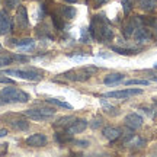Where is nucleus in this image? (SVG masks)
Here are the masks:
<instances>
[{
    "instance_id": "1a4fd4ad",
    "label": "nucleus",
    "mask_w": 157,
    "mask_h": 157,
    "mask_svg": "<svg viewBox=\"0 0 157 157\" xmlns=\"http://www.w3.org/2000/svg\"><path fill=\"white\" fill-rule=\"evenodd\" d=\"M15 61H29V57L26 56H19V54H12V52H0V67H6L10 66Z\"/></svg>"
},
{
    "instance_id": "a19ab883",
    "label": "nucleus",
    "mask_w": 157,
    "mask_h": 157,
    "mask_svg": "<svg viewBox=\"0 0 157 157\" xmlns=\"http://www.w3.org/2000/svg\"><path fill=\"white\" fill-rule=\"evenodd\" d=\"M156 103H157V98H156Z\"/></svg>"
},
{
    "instance_id": "ea45409f",
    "label": "nucleus",
    "mask_w": 157,
    "mask_h": 157,
    "mask_svg": "<svg viewBox=\"0 0 157 157\" xmlns=\"http://www.w3.org/2000/svg\"><path fill=\"white\" fill-rule=\"evenodd\" d=\"M66 2H67V3H76L77 0H66Z\"/></svg>"
},
{
    "instance_id": "f257e3e1",
    "label": "nucleus",
    "mask_w": 157,
    "mask_h": 157,
    "mask_svg": "<svg viewBox=\"0 0 157 157\" xmlns=\"http://www.w3.org/2000/svg\"><path fill=\"white\" fill-rule=\"evenodd\" d=\"M89 32L93 41L98 42H111L115 36L112 23L109 22V19L105 15H95L90 19Z\"/></svg>"
},
{
    "instance_id": "2f4dec72",
    "label": "nucleus",
    "mask_w": 157,
    "mask_h": 157,
    "mask_svg": "<svg viewBox=\"0 0 157 157\" xmlns=\"http://www.w3.org/2000/svg\"><path fill=\"white\" fill-rule=\"evenodd\" d=\"M102 125H103V119L101 117H96L90 121V128L92 129H99Z\"/></svg>"
},
{
    "instance_id": "0eeeda50",
    "label": "nucleus",
    "mask_w": 157,
    "mask_h": 157,
    "mask_svg": "<svg viewBox=\"0 0 157 157\" xmlns=\"http://www.w3.org/2000/svg\"><path fill=\"white\" fill-rule=\"evenodd\" d=\"M143 25V21H141V16H134L127 19L125 22L122 23V28H121V32L125 38H131L134 36V32L137 31L138 26Z\"/></svg>"
},
{
    "instance_id": "2eb2a0df",
    "label": "nucleus",
    "mask_w": 157,
    "mask_h": 157,
    "mask_svg": "<svg viewBox=\"0 0 157 157\" xmlns=\"http://www.w3.org/2000/svg\"><path fill=\"white\" fill-rule=\"evenodd\" d=\"M87 128V121L86 119H83V118H76L74 119V122L68 127V129H66V131H68L71 135L74 134H80V132H83L84 129Z\"/></svg>"
},
{
    "instance_id": "412c9836",
    "label": "nucleus",
    "mask_w": 157,
    "mask_h": 157,
    "mask_svg": "<svg viewBox=\"0 0 157 157\" xmlns=\"http://www.w3.org/2000/svg\"><path fill=\"white\" fill-rule=\"evenodd\" d=\"M57 12H58L64 19H68V21L74 19L76 15H77V10H76V7H73V6H60V7L57 9Z\"/></svg>"
},
{
    "instance_id": "473e14b6",
    "label": "nucleus",
    "mask_w": 157,
    "mask_h": 157,
    "mask_svg": "<svg viewBox=\"0 0 157 157\" xmlns=\"http://www.w3.org/2000/svg\"><path fill=\"white\" fill-rule=\"evenodd\" d=\"M150 83V80H143V78H132V80H127L125 84L127 86H132V84H141V86H147Z\"/></svg>"
},
{
    "instance_id": "b1692460",
    "label": "nucleus",
    "mask_w": 157,
    "mask_h": 157,
    "mask_svg": "<svg viewBox=\"0 0 157 157\" xmlns=\"http://www.w3.org/2000/svg\"><path fill=\"white\" fill-rule=\"evenodd\" d=\"M111 50L117 54H121V56H137L141 51V48H122V47H112Z\"/></svg>"
},
{
    "instance_id": "7ed1b4c3",
    "label": "nucleus",
    "mask_w": 157,
    "mask_h": 157,
    "mask_svg": "<svg viewBox=\"0 0 157 157\" xmlns=\"http://www.w3.org/2000/svg\"><path fill=\"white\" fill-rule=\"evenodd\" d=\"M96 71H98V67H95V66H89V67L68 70V71H66V73L60 74V77L66 78V80H70V82H87L90 77L95 76Z\"/></svg>"
},
{
    "instance_id": "e433bc0d",
    "label": "nucleus",
    "mask_w": 157,
    "mask_h": 157,
    "mask_svg": "<svg viewBox=\"0 0 157 157\" xmlns=\"http://www.w3.org/2000/svg\"><path fill=\"white\" fill-rule=\"evenodd\" d=\"M0 83H7V84H13V80L7 77H0Z\"/></svg>"
},
{
    "instance_id": "f03ea898",
    "label": "nucleus",
    "mask_w": 157,
    "mask_h": 157,
    "mask_svg": "<svg viewBox=\"0 0 157 157\" xmlns=\"http://www.w3.org/2000/svg\"><path fill=\"white\" fill-rule=\"evenodd\" d=\"M31 96L23 92V90L17 89L15 86H7L0 90V102L2 103H26L29 102Z\"/></svg>"
},
{
    "instance_id": "c9c22d12",
    "label": "nucleus",
    "mask_w": 157,
    "mask_h": 157,
    "mask_svg": "<svg viewBox=\"0 0 157 157\" xmlns=\"http://www.w3.org/2000/svg\"><path fill=\"white\" fill-rule=\"evenodd\" d=\"M74 144L77 147H87L90 146V143L89 141H86V140H77V141H74Z\"/></svg>"
},
{
    "instance_id": "72a5a7b5",
    "label": "nucleus",
    "mask_w": 157,
    "mask_h": 157,
    "mask_svg": "<svg viewBox=\"0 0 157 157\" xmlns=\"http://www.w3.org/2000/svg\"><path fill=\"white\" fill-rule=\"evenodd\" d=\"M122 9H124V13H125V15H129V13H131V10H132L131 0H122Z\"/></svg>"
},
{
    "instance_id": "f3484780",
    "label": "nucleus",
    "mask_w": 157,
    "mask_h": 157,
    "mask_svg": "<svg viewBox=\"0 0 157 157\" xmlns=\"http://www.w3.org/2000/svg\"><path fill=\"white\" fill-rule=\"evenodd\" d=\"M74 119H76V117H73V115H68V117L66 115V117L58 118L56 122L52 124V127L57 129H68V127L74 122Z\"/></svg>"
},
{
    "instance_id": "cd10ccee",
    "label": "nucleus",
    "mask_w": 157,
    "mask_h": 157,
    "mask_svg": "<svg viewBox=\"0 0 157 157\" xmlns=\"http://www.w3.org/2000/svg\"><path fill=\"white\" fill-rule=\"evenodd\" d=\"M92 35H90V32H89V29L87 28H82L80 29V42L82 44H90L92 42Z\"/></svg>"
},
{
    "instance_id": "5701e85b",
    "label": "nucleus",
    "mask_w": 157,
    "mask_h": 157,
    "mask_svg": "<svg viewBox=\"0 0 157 157\" xmlns=\"http://www.w3.org/2000/svg\"><path fill=\"white\" fill-rule=\"evenodd\" d=\"M51 17H52V25H54L56 31H64V29H66V19H64L58 12L52 13Z\"/></svg>"
},
{
    "instance_id": "f8f14e48",
    "label": "nucleus",
    "mask_w": 157,
    "mask_h": 157,
    "mask_svg": "<svg viewBox=\"0 0 157 157\" xmlns=\"http://www.w3.org/2000/svg\"><path fill=\"white\" fill-rule=\"evenodd\" d=\"M134 39L138 42V44H144V42H148L153 39V35H151V31L148 26H144L141 25L137 28V31L134 32Z\"/></svg>"
},
{
    "instance_id": "20e7f679",
    "label": "nucleus",
    "mask_w": 157,
    "mask_h": 157,
    "mask_svg": "<svg viewBox=\"0 0 157 157\" xmlns=\"http://www.w3.org/2000/svg\"><path fill=\"white\" fill-rule=\"evenodd\" d=\"M6 76H15L22 80H28V82H39L44 78V73L36 68H26V70H21V68H15V70H6Z\"/></svg>"
},
{
    "instance_id": "f704fd0d",
    "label": "nucleus",
    "mask_w": 157,
    "mask_h": 157,
    "mask_svg": "<svg viewBox=\"0 0 157 157\" xmlns=\"http://www.w3.org/2000/svg\"><path fill=\"white\" fill-rule=\"evenodd\" d=\"M5 5H6V7H7V9H15L16 6L21 5V0H6Z\"/></svg>"
},
{
    "instance_id": "58836bf2",
    "label": "nucleus",
    "mask_w": 157,
    "mask_h": 157,
    "mask_svg": "<svg viewBox=\"0 0 157 157\" xmlns=\"http://www.w3.org/2000/svg\"><path fill=\"white\" fill-rule=\"evenodd\" d=\"M6 135H7V129L0 128V138H2V137H6Z\"/></svg>"
},
{
    "instance_id": "ddd939ff",
    "label": "nucleus",
    "mask_w": 157,
    "mask_h": 157,
    "mask_svg": "<svg viewBox=\"0 0 157 157\" xmlns=\"http://www.w3.org/2000/svg\"><path fill=\"white\" fill-rule=\"evenodd\" d=\"M124 122H125V125H127L129 129H138V128L143 127L144 119H143V117H140L138 113L131 112V113H128V115L125 117Z\"/></svg>"
},
{
    "instance_id": "9d476101",
    "label": "nucleus",
    "mask_w": 157,
    "mask_h": 157,
    "mask_svg": "<svg viewBox=\"0 0 157 157\" xmlns=\"http://www.w3.org/2000/svg\"><path fill=\"white\" fill-rule=\"evenodd\" d=\"M16 25L21 31H28L29 29V17L25 6H19L16 12Z\"/></svg>"
},
{
    "instance_id": "7c9ffc66",
    "label": "nucleus",
    "mask_w": 157,
    "mask_h": 157,
    "mask_svg": "<svg viewBox=\"0 0 157 157\" xmlns=\"http://www.w3.org/2000/svg\"><path fill=\"white\" fill-rule=\"evenodd\" d=\"M108 2H111V0H86V5H90L93 9H98L101 6L106 5Z\"/></svg>"
},
{
    "instance_id": "a211bd4d",
    "label": "nucleus",
    "mask_w": 157,
    "mask_h": 157,
    "mask_svg": "<svg viewBox=\"0 0 157 157\" xmlns=\"http://www.w3.org/2000/svg\"><path fill=\"white\" fill-rule=\"evenodd\" d=\"M35 34H36V36H38L39 39H44V41H52L54 39V34L51 32V29L47 26V25H39V26H36V29H35Z\"/></svg>"
},
{
    "instance_id": "9b49d317",
    "label": "nucleus",
    "mask_w": 157,
    "mask_h": 157,
    "mask_svg": "<svg viewBox=\"0 0 157 157\" xmlns=\"http://www.w3.org/2000/svg\"><path fill=\"white\" fill-rule=\"evenodd\" d=\"M26 146L34 147V148H41V147H45L47 143H48V138L45 134H41V132H36V134L29 135L26 138Z\"/></svg>"
},
{
    "instance_id": "6ab92c4d",
    "label": "nucleus",
    "mask_w": 157,
    "mask_h": 157,
    "mask_svg": "<svg viewBox=\"0 0 157 157\" xmlns=\"http://www.w3.org/2000/svg\"><path fill=\"white\" fill-rule=\"evenodd\" d=\"M35 41L32 38H23V39H9L7 41V45H13V47H17V48H31L34 47Z\"/></svg>"
},
{
    "instance_id": "4be33fe9",
    "label": "nucleus",
    "mask_w": 157,
    "mask_h": 157,
    "mask_svg": "<svg viewBox=\"0 0 157 157\" xmlns=\"http://www.w3.org/2000/svg\"><path fill=\"white\" fill-rule=\"evenodd\" d=\"M135 3L144 12H153L157 7V0H135Z\"/></svg>"
},
{
    "instance_id": "bb28decb",
    "label": "nucleus",
    "mask_w": 157,
    "mask_h": 157,
    "mask_svg": "<svg viewBox=\"0 0 157 157\" xmlns=\"http://www.w3.org/2000/svg\"><path fill=\"white\" fill-rule=\"evenodd\" d=\"M45 101H47V103H51V105H54V106H60V108H63V109H68V111L73 109V106H71L68 102H64V101H61V99L50 98V99H45Z\"/></svg>"
},
{
    "instance_id": "39448f33",
    "label": "nucleus",
    "mask_w": 157,
    "mask_h": 157,
    "mask_svg": "<svg viewBox=\"0 0 157 157\" xmlns=\"http://www.w3.org/2000/svg\"><path fill=\"white\" fill-rule=\"evenodd\" d=\"M0 121H5L10 128L16 129V131H28L29 129V122L22 118L17 113H5V115H0Z\"/></svg>"
},
{
    "instance_id": "393cba45",
    "label": "nucleus",
    "mask_w": 157,
    "mask_h": 157,
    "mask_svg": "<svg viewBox=\"0 0 157 157\" xmlns=\"http://www.w3.org/2000/svg\"><path fill=\"white\" fill-rule=\"evenodd\" d=\"M54 140H56L60 146H63V144H67V143L71 141V134L64 129L63 132H56V134H54Z\"/></svg>"
},
{
    "instance_id": "a878e982",
    "label": "nucleus",
    "mask_w": 157,
    "mask_h": 157,
    "mask_svg": "<svg viewBox=\"0 0 157 157\" xmlns=\"http://www.w3.org/2000/svg\"><path fill=\"white\" fill-rule=\"evenodd\" d=\"M124 77H125V76H124L122 73H111L103 78V83L105 84H117V83H119L121 80H124Z\"/></svg>"
},
{
    "instance_id": "c756f323",
    "label": "nucleus",
    "mask_w": 157,
    "mask_h": 157,
    "mask_svg": "<svg viewBox=\"0 0 157 157\" xmlns=\"http://www.w3.org/2000/svg\"><path fill=\"white\" fill-rule=\"evenodd\" d=\"M101 103H102V106L105 108V112H108L109 115H118V113H119V111H118L117 108H113L112 105H109L105 99H101Z\"/></svg>"
},
{
    "instance_id": "aec40b11",
    "label": "nucleus",
    "mask_w": 157,
    "mask_h": 157,
    "mask_svg": "<svg viewBox=\"0 0 157 157\" xmlns=\"http://www.w3.org/2000/svg\"><path fill=\"white\" fill-rule=\"evenodd\" d=\"M141 21H143V25L144 26H148L150 31H151L153 39L157 41V17H148V16H141Z\"/></svg>"
},
{
    "instance_id": "4468645a",
    "label": "nucleus",
    "mask_w": 157,
    "mask_h": 157,
    "mask_svg": "<svg viewBox=\"0 0 157 157\" xmlns=\"http://www.w3.org/2000/svg\"><path fill=\"white\" fill-rule=\"evenodd\" d=\"M12 31V19L6 10L0 12V36L7 35Z\"/></svg>"
},
{
    "instance_id": "4c0bfd02",
    "label": "nucleus",
    "mask_w": 157,
    "mask_h": 157,
    "mask_svg": "<svg viewBox=\"0 0 157 157\" xmlns=\"http://www.w3.org/2000/svg\"><path fill=\"white\" fill-rule=\"evenodd\" d=\"M99 57H102V58H109V57H112V54H108V52H105V51H101Z\"/></svg>"
},
{
    "instance_id": "423d86ee",
    "label": "nucleus",
    "mask_w": 157,
    "mask_h": 157,
    "mask_svg": "<svg viewBox=\"0 0 157 157\" xmlns=\"http://www.w3.org/2000/svg\"><path fill=\"white\" fill-rule=\"evenodd\" d=\"M23 115L32 121H50L56 117V111L48 108H34V109H26Z\"/></svg>"
},
{
    "instance_id": "dca6fc26",
    "label": "nucleus",
    "mask_w": 157,
    "mask_h": 157,
    "mask_svg": "<svg viewBox=\"0 0 157 157\" xmlns=\"http://www.w3.org/2000/svg\"><path fill=\"white\" fill-rule=\"evenodd\" d=\"M102 134H103V137L108 141H117L122 135V131L119 128H115V127H105L103 131H102Z\"/></svg>"
},
{
    "instance_id": "79ce46f5",
    "label": "nucleus",
    "mask_w": 157,
    "mask_h": 157,
    "mask_svg": "<svg viewBox=\"0 0 157 157\" xmlns=\"http://www.w3.org/2000/svg\"><path fill=\"white\" fill-rule=\"evenodd\" d=\"M0 48H2V44H0Z\"/></svg>"
},
{
    "instance_id": "6e6552de",
    "label": "nucleus",
    "mask_w": 157,
    "mask_h": 157,
    "mask_svg": "<svg viewBox=\"0 0 157 157\" xmlns=\"http://www.w3.org/2000/svg\"><path fill=\"white\" fill-rule=\"evenodd\" d=\"M143 90L141 89H122V90H113V92H108L103 95V98H113V99H128L132 96L141 95Z\"/></svg>"
},
{
    "instance_id": "c85d7f7f",
    "label": "nucleus",
    "mask_w": 157,
    "mask_h": 157,
    "mask_svg": "<svg viewBox=\"0 0 157 157\" xmlns=\"http://www.w3.org/2000/svg\"><path fill=\"white\" fill-rule=\"evenodd\" d=\"M144 144H146V141L143 140V138H140V137H132L131 140L125 144V146H129V147H134V148H140V147H144Z\"/></svg>"
}]
</instances>
